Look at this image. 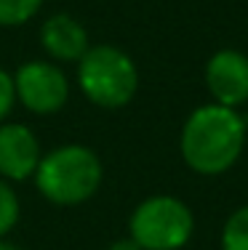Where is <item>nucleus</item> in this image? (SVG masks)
Wrapping results in <instances>:
<instances>
[{
  "instance_id": "nucleus-1",
  "label": "nucleus",
  "mask_w": 248,
  "mask_h": 250,
  "mask_svg": "<svg viewBox=\"0 0 248 250\" xmlns=\"http://www.w3.org/2000/svg\"><path fill=\"white\" fill-rule=\"evenodd\" d=\"M248 120L240 109L222 104H200L187 115L179 133V154L198 176H224L243 157Z\"/></svg>"
},
{
  "instance_id": "nucleus-2",
  "label": "nucleus",
  "mask_w": 248,
  "mask_h": 250,
  "mask_svg": "<svg viewBox=\"0 0 248 250\" xmlns=\"http://www.w3.org/2000/svg\"><path fill=\"white\" fill-rule=\"evenodd\" d=\"M35 189L45 202L59 208L83 205L102 189V157L86 144H59L43 152L32 176Z\"/></svg>"
},
{
  "instance_id": "nucleus-3",
  "label": "nucleus",
  "mask_w": 248,
  "mask_h": 250,
  "mask_svg": "<svg viewBox=\"0 0 248 250\" xmlns=\"http://www.w3.org/2000/svg\"><path fill=\"white\" fill-rule=\"evenodd\" d=\"M78 91L99 109H123L139 91V67L131 53L117 45H91L75 64Z\"/></svg>"
},
{
  "instance_id": "nucleus-4",
  "label": "nucleus",
  "mask_w": 248,
  "mask_h": 250,
  "mask_svg": "<svg viewBox=\"0 0 248 250\" xmlns=\"http://www.w3.org/2000/svg\"><path fill=\"white\" fill-rule=\"evenodd\" d=\"M192 234V208L174 194H150L128 216V237L141 250H181Z\"/></svg>"
},
{
  "instance_id": "nucleus-5",
  "label": "nucleus",
  "mask_w": 248,
  "mask_h": 250,
  "mask_svg": "<svg viewBox=\"0 0 248 250\" xmlns=\"http://www.w3.org/2000/svg\"><path fill=\"white\" fill-rule=\"evenodd\" d=\"M69 83L67 72L56 62H43V59H29L14 72V93L16 104H22L29 115L48 117L56 115L69 101Z\"/></svg>"
},
{
  "instance_id": "nucleus-6",
  "label": "nucleus",
  "mask_w": 248,
  "mask_h": 250,
  "mask_svg": "<svg viewBox=\"0 0 248 250\" xmlns=\"http://www.w3.org/2000/svg\"><path fill=\"white\" fill-rule=\"evenodd\" d=\"M203 83L214 104L240 109L248 104V56L238 48L211 53L203 69Z\"/></svg>"
},
{
  "instance_id": "nucleus-7",
  "label": "nucleus",
  "mask_w": 248,
  "mask_h": 250,
  "mask_svg": "<svg viewBox=\"0 0 248 250\" xmlns=\"http://www.w3.org/2000/svg\"><path fill=\"white\" fill-rule=\"evenodd\" d=\"M43 157L40 139L29 125L0 123V178L16 184L29 181Z\"/></svg>"
},
{
  "instance_id": "nucleus-8",
  "label": "nucleus",
  "mask_w": 248,
  "mask_h": 250,
  "mask_svg": "<svg viewBox=\"0 0 248 250\" xmlns=\"http://www.w3.org/2000/svg\"><path fill=\"white\" fill-rule=\"evenodd\" d=\"M40 48L56 64H78L83 53L91 48L88 29L72 14H51L38 29Z\"/></svg>"
},
{
  "instance_id": "nucleus-9",
  "label": "nucleus",
  "mask_w": 248,
  "mask_h": 250,
  "mask_svg": "<svg viewBox=\"0 0 248 250\" xmlns=\"http://www.w3.org/2000/svg\"><path fill=\"white\" fill-rule=\"evenodd\" d=\"M222 250H248V205L235 208L222 226Z\"/></svg>"
},
{
  "instance_id": "nucleus-10",
  "label": "nucleus",
  "mask_w": 248,
  "mask_h": 250,
  "mask_svg": "<svg viewBox=\"0 0 248 250\" xmlns=\"http://www.w3.org/2000/svg\"><path fill=\"white\" fill-rule=\"evenodd\" d=\"M45 0H0V27L14 29L29 24L40 14Z\"/></svg>"
},
{
  "instance_id": "nucleus-11",
  "label": "nucleus",
  "mask_w": 248,
  "mask_h": 250,
  "mask_svg": "<svg viewBox=\"0 0 248 250\" xmlns=\"http://www.w3.org/2000/svg\"><path fill=\"white\" fill-rule=\"evenodd\" d=\"M19 218H22L19 194H16L14 184L5 181V178H0V240H5V237L16 229Z\"/></svg>"
},
{
  "instance_id": "nucleus-12",
  "label": "nucleus",
  "mask_w": 248,
  "mask_h": 250,
  "mask_svg": "<svg viewBox=\"0 0 248 250\" xmlns=\"http://www.w3.org/2000/svg\"><path fill=\"white\" fill-rule=\"evenodd\" d=\"M16 106V93H14V75L0 67V123L8 120V115Z\"/></svg>"
},
{
  "instance_id": "nucleus-13",
  "label": "nucleus",
  "mask_w": 248,
  "mask_h": 250,
  "mask_svg": "<svg viewBox=\"0 0 248 250\" xmlns=\"http://www.w3.org/2000/svg\"><path fill=\"white\" fill-rule=\"evenodd\" d=\"M104 250H141L136 242L131 240V237H120V240H115V242H110Z\"/></svg>"
},
{
  "instance_id": "nucleus-14",
  "label": "nucleus",
  "mask_w": 248,
  "mask_h": 250,
  "mask_svg": "<svg viewBox=\"0 0 248 250\" xmlns=\"http://www.w3.org/2000/svg\"><path fill=\"white\" fill-rule=\"evenodd\" d=\"M0 250H22V248H16V245H11L8 240H0Z\"/></svg>"
}]
</instances>
